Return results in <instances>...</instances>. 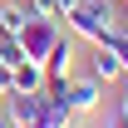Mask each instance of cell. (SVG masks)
Here are the masks:
<instances>
[{
	"label": "cell",
	"instance_id": "4fadbf2b",
	"mask_svg": "<svg viewBox=\"0 0 128 128\" xmlns=\"http://www.w3.org/2000/svg\"><path fill=\"white\" fill-rule=\"evenodd\" d=\"M108 128H128V118H123V113H118V118H113V123H108Z\"/></svg>",
	"mask_w": 128,
	"mask_h": 128
},
{
	"label": "cell",
	"instance_id": "7a4b0ae2",
	"mask_svg": "<svg viewBox=\"0 0 128 128\" xmlns=\"http://www.w3.org/2000/svg\"><path fill=\"white\" fill-rule=\"evenodd\" d=\"M59 20H44V15H30V25H25V30H20V44H25V54H30V59H40L44 64V54L49 49H54V40H59Z\"/></svg>",
	"mask_w": 128,
	"mask_h": 128
},
{
	"label": "cell",
	"instance_id": "277c9868",
	"mask_svg": "<svg viewBox=\"0 0 128 128\" xmlns=\"http://www.w3.org/2000/svg\"><path fill=\"white\" fill-rule=\"evenodd\" d=\"M69 69H74V40H69V34H59V40H54V49L44 54V79H69Z\"/></svg>",
	"mask_w": 128,
	"mask_h": 128
},
{
	"label": "cell",
	"instance_id": "9c48e42d",
	"mask_svg": "<svg viewBox=\"0 0 128 128\" xmlns=\"http://www.w3.org/2000/svg\"><path fill=\"white\" fill-rule=\"evenodd\" d=\"M30 15H44V20H64V0H30Z\"/></svg>",
	"mask_w": 128,
	"mask_h": 128
},
{
	"label": "cell",
	"instance_id": "5bb4252c",
	"mask_svg": "<svg viewBox=\"0 0 128 128\" xmlns=\"http://www.w3.org/2000/svg\"><path fill=\"white\" fill-rule=\"evenodd\" d=\"M123 10H128V0H123Z\"/></svg>",
	"mask_w": 128,
	"mask_h": 128
},
{
	"label": "cell",
	"instance_id": "5b68a950",
	"mask_svg": "<svg viewBox=\"0 0 128 128\" xmlns=\"http://www.w3.org/2000/svg\"><path fill=\"white\" fill-rule=\"evenodd\" d=\"M89 69H94V79H98V84L123 79V59H118L108 44H94V54H89Z\"/></svg>",
	"mask_w": 128,
	"mask_h": 128
},
{
	"label": "cell",
	"instance_id": "9a60e30c",
	"mask_svg": "<svg viewBox=\"0 0 128 128\" xmlns=\"http://www.w3.org/2000/svg\"><path fill=\"white\" fill-rule=\"evenodd\" d=\"M69 128H74V123H69Z\"/></svg>",
	"mask_w": 128,
	"mask_h": 128
},
{
	"label": "cell",
	"instance_id": "8992f818",
	"mask_svg": "<svg viewBox=\"0 0 128 128\" xmlns=\"http://www.w3.org/2000/svg\"><path fill=\"white\" fill-rule=\"evenodd\" d=\"M10 89L15 94H34V89H44V64L40 59H25L10 69Z\"/></svg>",
	"mask_w": 128,
	"mask_h": 128
},
{
	"label": "cell",
	"instance_id": "8fae6325",
	"mask_svg": "<svg viewBox=\"0 0 128 128\" xmlns=\"http://www.w3.org/2000/svg\"><path fill=\"white\" fill-rule=\"evenodd\" d=\"M118 113L128 118V84H123V94H118Z\"/></svg>",
	"mask_w": 128,
	"mask_h": 128
},
{
	"label": "cell",
	"instance_id": "3957f363",
	"mask_svg": "<svg viewBox=\"0 0 128 128\" xmlns=\"http://www.w3.org/2000/svg\"><path fill=\"white\" fill-rule=\"evenodd\" d=\"M98 98H104V84H98L94 74H84V79L69 74V84H64V104H69V113H94Z\"/></svg>",
	"mask_w": 128,
	"mask_h": 128
},
{
	"label": "cell",
	"instance_id": "6da1fadb",
	"mask_svg": "<svg viewBox=\"0 0 128 128\" xmlns=\"http://www.w3.org/2000/svg\"><path fill=\"white\" fill-rule=\"evenodd\" d=\"M113 0H104V5H74V10H69V34H84V40H104V34L113 30V10H108Z\"/></svg>",
	"mask_w": 128,
	"mask_h": 128
},
{
	"label": "cell",
	"instance_id": "7c38bea8",
	"mask_svg": "<svg viewBox=\"0 0 128 128\" xmlns=\"http://www.w3.org/2000/svg\"><path fill=\"white\" fill-rule=\"evenodd\" d=\"M113 30H118V34H128V10H123V20H113Z\"/></svg>",
	"mask_w": 128,
	"mask_h": 128
},
{
	"label": "cell",
	"instance_id": "52a82bcc",
	"mask_svg": "<svg viewBox=\"0 0 128 128\" xmlns=\"http://www.w3.org/2000/svg\"><path fill=\"white\" fill-rule=\"evenodd\" d=\"M30 25V5H10V0H0V34H15Z\"/></svg>",
	"mask_w": 128,
	"mask_h": 128
},
{
	"label": "cell",
	"instance_id": "ba28073f",
	"mask_svg": "<svg viewBox=\"0 0 128 128\" xmlns=\"http://www.w3.org/2000/svg\"><path fill=\"white\" fill-rule=\"evenodd\" d=\"M30 54H25V44H20L15 34H0V64L5 69H15V64H25Z\"/></svg>",
	"mask_w": 128,
	"mask_h": 128
},
{
	"label": "cell",
	"instance_id": "30bf717a",
	"mask_svg": "<svg viewBox=\"0 0 128 128\" xmlns=\"http://www.w3.org/2000/svg\"><path fill=\"white\" fill-rule=\"evenodd\" d=\"M10 94V69H5V64H0V98Z\"/></svg>",
	"mask_w": 128,
	"mask_h": 128
}]
</instances>
